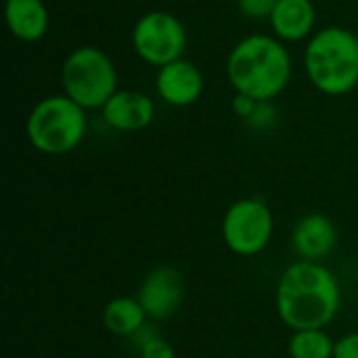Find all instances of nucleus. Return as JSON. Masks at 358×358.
<instances>
[{
  "mask_svg": "<svg viewBox=\"0 0 358 358\" xmlns=\"http://www.w3.org/2000/svg\"><path fill=\"white\" fill-rule=\"evenodd\" d=\"M342 306L338 277L321 262L296 260L279 277L275 308L283 325L298 329H325Z\"/></svg>",
  "mask_w": 358,
  "mask_h": 358,
  "instance_id": "obj_1",
  "label": "nucleus"
},
{
  "mask_svg": "<svg viewBox=\"0 0 358 358\" xmlns=\"http://www.w3.org/2000/svg\"><path fill=\"white\" fill-rule=\"evenodd\" d=\"M336 340L325 329H298L287 340L292 358H334Z\"/></svg>",
  "mask_w": 358,
  "mask_h": 358,
  "instance_id": "obj_15",
  "label": "nucleus"
},
{
  "mask_svg": "<svg viewBox=\"0 0 358 358\" xmlns=\"http://www.w3.org/2000/svg\"><path fill=\"white\" fill-rule=\"evenodd\" d=\"M157 338H162L159 331H157V327H155L153 323L147 321L138 331H134V334L128 338V344H130V348H134L136 352H141L147 344H151V342L157 340Z\"/></svg>",
  "mask_w": 358,
  "mask_h": 358,
  "instance_id": "obj_18",
  "label": "nucleus"
},
{
  "mask_svg": "<svg viewBox=\"0 0 358 358\" xmlns=\"http://www.w3.org/2000/svg\"><path fill=\"white\" fill-rule=\"evenodd\" d=\"M275 120H277V111L273 109V105H271V103H258L256 111H254L252 117L245 120V122H248L252 128H256V130H271L273 124H275Z\"/></svg>",
  "mask_w": 358,
  "mask_h": 358,
  "instance_id": "obj_17",
  "label": "nucleus"
},
{
  "mask_svg": "<svg viewBox=\"0 0 358 358\" xmlns=\"http://www.w3.org/2000/svg\"><path fill=\"white\" fill-rule=\"evenodd\" d=\"M86 109L67 94H52L34 105L25 134L31 147L46 155H65L78 149L86 136Z\"/></svg>",
  "mask_w": 358,
  "mask_h": 358,
  "instance_id": "obj_4",
  "label": "nucleus"
},
{
  "mask_svg": "<svg viewBox=\"0 0 358 358\" xmlns=\"http://www.w3.org/2000/svg\"><path fill=\"white\" fill-rule=\"evenodd\" d=\"M304 67L310 84L327 94L342 96L358 86V36L346 27H323L306 44Z\"/></svg>",
  "mask_w": 358,
  "mask_h": 358,
  "instance_id": "obj_3",
  "label": "nucleus"
},
{
  "mask_svg": "<svg viewBox=\"0 0 358 358\" xmlns=\"http://www.w3.org/2000/svg\"><path fill=\"white\" fill-rule=\"evenodd\" d=\"M103 120L117 132H138L155 117V105L141 90H117L101 109Z\"/></svg>",
  "mask_w": 358,
  "mask_h": 358,
  "instance_id": "obj_11",
  "label": "nucleus"
},
{
  "mask_svg": "<svg viewBox=\"0 0 358 358\" xmlns=\"http://www.w3.org/2000/svg\"><path fill=\"white\" fill-rule=\"evenodd\" d=\"M292 55L277 36L252 34L239 40L229 59L227 76L237 94L258 103L277 99L292 80Z\"/></svg>",
  "mask_w": 358,
  "mask_h": 358,
  "instance_id": "obj_2",
  "label": "nucleus"
},
{
  "mask_svg": "<svg viewBox=\"0 0 358 358\" xmlns=\"http://www.w3.org/2000/svg\"><path fill=\"white\" fill-rule=\"evenodd\" d=\"M187 42L189 38L182 21L168 10L145 13L132 29V46L136 55L157 69L185 59Z\"/></svg>",
  "mask_w": 358,
  "mask_h": 358,
  "instance_id": "obj_7",
  "label": "nucleus"
},
{
  "mask_svg": "<svg viewBox=\"0 0 358 358\" xmlns=\"http://www.w3.org/2000/svg\"><path fill=\"white\" fill-rule=\"evenodd\" d=\"M256 107H258V101H254L245 94H235V99H233V111L243 120H250L252 113L256 111Z\"/></svg>",
  "mask_w": 358,
  "mask_h": 358,
  "instance_id": "obj_21",
  "label": "nucleus"
},
{
  "mask_svg": "<svg viewBox=\"0 0 358 358\" xmlns=\"http://www.w3.org/2000/svg\"><path fill=\"white\" fill-rule=\"evenodd\" d=\"M338 245L336 222L325 214H306L292 231V248L300 260L321 262Z\"/></svg>",
  "mask_w": 358,
  "mask_h": 358,
  "instance_id": "obj_10",
  "label": "nucleus"
},
{
  "mask_svg": "<svg viewBox=\"0 0 358 358\" xmlns=\"http://www.w3.org/2000/svg\"><path fill=\"white\" fill-rule=\"evenodd\" d=\"M279 0H237L241 15L250 19H271Z\"/></svg>",
  "mask_w": 358,
  "mask_h": 358,
  "instance_id": "obj_16",
  "label": "nucleus"
},
{
  "mask_svg": "<svg viewBox=\"0 0 358 358\" xmlns=\"http://www.w3.org/2000/svg\"><path fill=\"white\" fill-rule=\"evenodd\" d=\"M187 289L182 275L172 266H155L138 287V302L151 321L170 319L185 302Z\"/></svg>",
  "mask_w": 358,
  "mask_h": 358,
  "instance_id": "obj_8",
  "label": "nucleus"
},
{
  "mask_svg": "<svg viewBox=\"0 0 358 358\" xmlns=\"http://www.w3.org/2000/svg\"><path fill=\"white\" fill-rule=\"evenodd\" d=\"M4 19L10 34L23 42H38L50 25V15L42 0H6Z\"/></svg>",
  "mask_w": 358,
  "mask_h": 358,
  "instance_id": "obj_13",
  "label": "nucleus"
},
{
  "mask_svg": "<svg viewBox=\"0 0 358 358\" xmlns=\"http://www.w3.org/2000/svg\"><path fill=\"white\" fill-rule=\"evenodd\" d=\"M63 94L80 107L103 109L117 92V69L107 52L96 46H80L71 50L61 69Z\"/></svg>",
  "mask_w": 358,
  "mask_h": 358,
  "instance_id": "obj_5",
  "label": "nucleus"
},
{
  "mask_svg": "<svg viewBox=\"0 0 358 358\" xmlns=\"http://www.w3.org/2000/svg\"><path fill=\"white\" fill-rule=\"evenodd\" d=\"M222 241L241 258L262 254L275 233V216L266 201L258 197H243L229 206L222 218Z\"/></svg>",
  "mask_w": 358,
  "mask_h": 358,
  "instance_id": "obj_6",
  "label": "nucleus"
},
{
  "mask_svg": "<svg viewBox=\"0 0 358 358\" xmlns=\"http://www.w3.org/2000/svg\"><path fill=\"white\" fill-rule=\"evenodd\" d=\"M155 90L164 103L172 107H189L203 94V73L195 63L178 59L157 69Z\"/></svg>",
  "mask_w": 358,
  "mask_h": 358,
  "instance_id": "obj_9",
  "label": "nucleus"
},
{
  "mask_svg": "<svg viewBox=\"0 0 358 358\" xmlns=\"http://www.w3.org/2000/svg\"><path fill=\"white\" fill-rule=\"evenodd\" d=\"M334 358H358V331L336 340Z\"/></svg>",
  "mask_w": 358,
  "mask_h": 358,
  "instance_id": "obj_20",
  "label": "nucleus"
},
{
  "mask_svg": "<svg viewBox=\"0 0 358 358\" xmlns=\"http://www.w3.org/2000/svg\"><path fill=\"white\" fill-rule=\"evenodd\" d=\"M268 21L281 42H300L313 36L317 8L313 0H279Z\"/></svg>",
  "mask_w": 358,
  "mask_h": 358,
  "instance_id": "obj_12",
  "label": "nucleus"
},
{
  "mask_svg": "<svg viewBox=\"0 0 358 358\" xmlns=\"http://www.w3.org/2000/svg\"><path fill=\"white\" fill-rule=\"evenodd\" d=\"M101 319L109 334L124 340H128L134 331H138L147 321H151L145 308L141 306L138 298L132 296H117L109 300L107 306L103 308Z\"/></svg>",
  "mask_w": 358,
  "mask_h": 358,
  "instance_id": "obj_14",
  "label": "nucleus"
},
{
  "mask_svg": "<svg viewBox=\"0 0 358 358\" xmlns=\"http://www.w3.org/2000/svg\"><path fill=\"white\" fill-rule=\"evenodd\" d=\"M141 358H176V350L174 346L164 340V338H157L153 340L151 344H147L141 352H138Z\"/></svg>",
  "mask_w": 358,
  "mask_h": 358,
  "instance_id": "obj_19",
  "label": "nucleus"
}]
</instances>
